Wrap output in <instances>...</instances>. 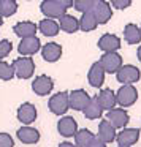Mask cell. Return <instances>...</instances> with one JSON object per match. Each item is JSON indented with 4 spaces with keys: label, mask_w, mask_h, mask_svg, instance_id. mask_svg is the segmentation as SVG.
Listing matches in <instances>:
<instances>
[{
    "label": "cell",
    "mask_w": 141,
    "mask_h": 147,
    "mask_svg": "<svg viewBox=\"0 0 141 147\" xmlns=\"http://www.w3.org/2000/svg\"><path fill=\"white\" fill-rule=\"evenodd\" d=\"M92 14L94 18L97 19L98 24H106L113 16V11H111V7H109L108 2H103V0H97L95 2V7L92 10Z\"/></svg>",
    "instance_id": "ba28073f"
},
{
    "label": "cell",
    "mask_w": 141,
    "mask_h": 147,
    "mask_svg": "<svg viewBox=\"0 0 141 147\" xmlns=\"http://www.w3.org/2000/svg\"><path fill=\"white\" fill-rule=\"evenodd\" d=\"M19 54L26 55V57H29V55L35 54L37 51L40 49V40L37 38V36H30V38H24L21 40L19 43Z\"/></svg>",
    "instance_id": "e0dca14e"
},
{
    "label": "cell",
    "mask_w": 141,
    "mask_h": 147,
    "mask_svg": "<svg viewBox=\"0 0 141 147\" xmlns=\"http://www.w3.org/2000/svg\"><path fill=\"white\" fill-rule=\"evenodd\" d=\"M18 138L24 144H37L40 141V133L32 127H22L18 130Z\"/></svg>",
    "instance_id": "ffe728a7"
},
{
    "label": "cell",
    "mask_w": 141,
    "mask_h": 147,
    "mask_svg": "<svg viewBox=\"0 0 141 147\" xmlns=\"http://www.w3.org/2000/svg\"><path fill=\"white\" fill-rule=\"evenodd\" d=\"M38 29L41 30V33L43 35H46V36H54V35H57L59 33V24L56 22L54 19H43L41 22L38 24Z\"/></svg>",
    "instance_id": "484cf974"
},
{
    "label": "cell",
    "mask_w": 141,
    "mask_h": 147,
    "mask_svg": "<svg viewBox=\"0 0 141 147\" xmlns=\"http://www.w3.org/2000/svg\"><path fill=\"white\" fill-rule=\"evenodd\" d=\"M138 100V90L133 86H122L116 93V101L121 106H130Z\"/></svg>",
    "instance_id": "8992f818"
},
{
    "label": "cell",
    "mask_w": 141,
    "mask_h": 147,
    "mask_svg": "<svg viewBox=\"0 0 141 147\" xmlns=\"http://www.w3.org/2000/svg\"><path fill=\"white\" fill-rule=\"evenodd\" d=\"M2 24H3V19H2V16H0V26H2Z\"/></svg>",
    "instance_id": "8d00e7d4"
},
{
    "label": "cell",
    "mask_w": 141,
    "mask_h": 147,
    "mask_svg": "<svg viewBox=\"0 0 141 147\" xmlns=\"http://www.w3.org/2000/svg\"><path fill=\"white\" fill-rule=\"evenodd\" d=\"M102 114H103V108L100 106L98 98L94 96V98L90 100L89 106L84 109V115H86L87 119H90V120H94V119H100V117H102Z\"/></svg>",
    "instance_id": "cb8c5ba5"
},
{
    "label": "cell",
    "mask_w": 141,
    "mask_h": 147,
    "mask_svg": "<svg viewBox=\"0 0 141 147\" xmlns=\"http://www.w3.org/2000/svg\"><path fill=\"white\" fill-rule=\"evenodd\" d=\"M140 30H141V27H140Z\"/></svg>",
    "instance_id": "74e56055"
},
{
    "label": "cell",
    "mask_w": 141,
    "mask_h": 147,
    "mask_svg": "<svg viewBox=\"0 0 141 147\" xmlns=\"http://www.w3.org/2000/svg\"><path fill=\"white\" fill-rule=\"evenodd\" d=\"M13 76H14L13 65H8L7 62L0 60V79L10 81V79H13Z\"/></svg>",
    "instance_id": "f546056e"
},
{
    "label": "cell",
    "mask_w": 141,
    "mask_h": 147,
    "mask_svg": "<svg viewBox=\"0 0 141 147\" xmlns=\"http://www.w3.org/2000/svg\"><path fill=\"white\" fill-rule=\"evenodd\" d=\"M124 38L127 43L130 45H135V43H140L141 41V30L138 26L135 24H127L124 27Z\"/></svg>",
    "instance_id": "603a6c76"
},
{
    "label": "cell",
    "mask_w": 141,
    "mask_h": 147,
    "mask_svg": "<svg viewBox=\"0 0 141 147\" xmlns=\"http://www.w3.org/2000/svg\"><path fill=\"white\" fill-rule=\"evenodd\" d=\"M87 147H106V144H105V142H102V141H100L98 138H95V139H94Z\"/></svg>",
    "instance_id": "836d02e7"
},
{
    "label": "cell",
    "mask_w": 141,
    "mask_h": 147,
    "mask_svg": "<svg viewBox=\"0 0 141 147\" xmlns=\"http://www.w3.org/2000/svg\"><path fill=\"white\" fill-rule=\"evenodd\" d=\"M13 138L8 133H0V147H13Z\"/></svg>",
    "instance_id": "1f68e13d"
},
{
    "label": "cell",
    "mask_w": 141,
    "mask_h": 147,
    "mask_svg": "<svg viewBox=\"0 0 141 147\" xmlns=\"http://www.w3.org/2000/svg\"><path fill=\"white\" fill-rule=\"evenodd\" d=\"M108 122L113 125L114 128H124L125 125L128 123V114L124 111L122 108H114L111 111H108V115H106Z\"/></svg>",
    "instance_id": "30bf717a"
},
{
    "label": "cell",
    "mask_w": 141,
    "mask_h": 147,
    "mask_svg": "<svg viewBox=\"0 0 141 147\" xmlns=\"http://www.w3.org/2000/svg\"><path fill=\"white\" fill-rule=\"evenodd\" d=\"M59 27L62 30H65L67 33H75L79 29V21L76 19L71 14H64V16L59 19Z\"/></svg>",
    "instance_id": "7402d4cb"
},
{
    "label": "cell",
    "mask_w": 141,
    "mask_h": 147,
    "mask_svg": "<svg viewBox=\"0 0 141 147\" xmlns=\"http://www.w3.org/2000/svg\"><path fill=\"white\" fill-rule=\"evenodd\" d=\"M68 100H70V108H73L75 111H84L90 103V96L86 90H73L71 93H68Z\"/></svg>",
    "instance_id": "5b68a950"
},
{
    "label": "cell",
    "mask_w": 141,
    "mask_h": 147,
    "mask_svg": "<svg viewBox=\"0 0 141 147\" xmlns=\"http://www.w3.org/2000/svg\"><path fill=\"white\" fill-rule=\"evenodd\" d=\"M140 138V130L138 128H124L122 131H119V134L116 136L119 146L122 147H132Z\"/></svg>",
    "instance_id": "9c48e42d"
},
{
    "label": "cell",
    "mask_w": 141,
    "mask_h": 147,
    "mask_svg": "<svg viewBox=\"0 0 141 147\" xmlns=\"http://www.w3.org/2000/svg\"><path fill=\"white\" fill-rule=\"evenodd\" d=\"M59 147H76V146L71 144V142H60V144H59Z\"/></svg>",
    "instance_id": "e575fe53"
},
{
    "label": "cell",
    "mask_w": 141,
    "mask_h": 147,
    "mask_svg": "<svg viewBox=\"0 0 141 147\" xmlns=\"http://www.w3.org/2000/svg\"><path fill=\"white\" fill-rule=\"evenodd\" d=\"M100 65L105 70V73H117L122 67V57L117 52H109L100 59Z\"/></svg>",
    "instance_id": "52a82bcc"
},
{
    "label": "cell",
    "mask_w": 141,
    "mask_h": 147,
    "mask_svg": "<svg viewBox=\"0 0 141 147\" xmlns=\"http://www.w3.org/2000/svg\"><path fill=\"white\" fill-rule=\"evenodd\" d=\"M13 70L19 79H29L33 76L35 63H33L32 57H19L13 62Z\"/></svg>",
    "instance_id": "7a4b0ae2"
},
{
    "label": "cell",
    "mask_w": 141,
    "mask_h": 147,
    "mask_svg": "<svg viewBox=\"0 0 141 147\" xmlns=\"http://www.w3.org/2000/svg\"><path fill=\"white\" fill-rule=\"evenodd\" d=\"M140 70L133 65H122L117 71V81L122 82L124 86H132L133 82L140 81Z\"/></svg>",
    "instance_id": "277c9868"
},
{
    "label": "cell",
    "mask_w": 141,
    "mask_h": 147,
    "mask_svg": "<svg viewBox=\"0 0 141 147\" xmlns=\"http://www.w3.org/2000/svg\"><path fill=\"white\" fill-rule=\"evenodd\" d=\"M52 87H54V82H52V79L49 76H46V74H41V76L35 78V81H33V84H32L33 92L40 96L51 93Z\"/></svg>",
    "instance_id": "8fae6325"
},
{
    "label": "cell",
    "mask_w": 141,
    "mask_h": 147,
    "mask_svg": "<svg viewBox=\"0 0 141 147\" xmlns=\"http://www.w3.org/2000/svg\"><path fill=\"white\" fill-rule=\"evenodd\" d=\"M98 48L102 49V51H105L106 54L116 52L121 48V40H119V36L113 35V33H105V35L98 40Z\"/></svg>",
    "instance_id": "4fadbf2b"
},
{
    "label": "cell",
    "mask_w": 141,
    "mask_h": 147,
    "mask_svg": "<svg viewBox=\"0 0 141 147\" xmlns=\"http://www.w3.org/2000/svg\"><path fill=\"white\" fill-rule=\"evenodd\" d=\"M136 55H138V59H140V62H141V46L138 48V52H136Z\"/></svg>",
    "instance_id": "d590c367"
},
{
    "label": "cell",
    "mask_w": 141,
    "mask_h": 147,
    "mask_svg": "<svg viewBox=\"0 0 141 147\" xmlns=\"http://www.w3.org/2000/svg\"><path fill=\"white\" fill-rule=\"evenodd\" d=\"M73 5V0H45L41 2V11L43 14L51 18H59L60 19L64 14H67V10Z\"/></svg>",
    "instance_id": "6da1fadb"
},
{
    "label": "cell",
    "mask_w": 141,
    "mask_h": 147,
    "mask_svg": "<svg viewBox=\"0 0 141 147\" xmlns=\"http://www.w3.org/2000/svg\"><path fill=\"white\" fill-rule=\"evenodd\" d=\"M97 26H98V22H97V19L94 18L92 13H84L83 16H81L79 27L84 30V32H90V30H94Z\"/></svg>",
    "instance_id": "4316f807"
},
{
    "label": "cell",
    "mask_w": 141,
    "mask_h": 147,
    "mask_svg": "<svg viewBox=\"0 0 141 147\" xmlns=\"http://www.w3.org/2000/svg\"><path fill=\"white\" fill-rule=\"evenodd\" d=\"M14 33L21 38H30V36H35L37 33V24L30 22V21H22V22H18L14 26Z\"/></svg>",
    "instance_id": "ac0fdd59"
},
{
    "label": "cell",
    "mask_w": 141,
    "mask_h": 147,
    "mask_svg": "<svg viewBox=\"0 0 141 147\" xmlns=\"http://www.w3.org/2000/svg\"><path fill=\"white\" fill-rule=\"evenodd\" d=\"M98 103L100 106H102L103 109H106V111H111V109H114L116 106V93L113 92L111 89H103L102 92L98 93Z\"/></svg>",
    "instance_id": "44dd1931"
},
{
    "label": "cell",
    "mask_w": 141,
    "mask_h": 147,
    "mask_svg": "<svg viewBox=\"0 0 141 147\" xmlns=\"http://www.w3.org/2000/svg\"><path fill=\"white\" fill-rule=\"evenodd\" d=\"M57 130H59V133H60L62 136L71 138V136H75V134L78 133V123H76V120H75L73 117L65 115V117H62L60 120H59Z\"/></svg>",
    "instance_id": "7c38bea8"
},
{
    "label": "cell",
    "mask_w": 141,
    "mask_h": 147,
    "mask_svg": "<svg viewBox=\"0 0 141 147\" xmlns=\"http://www.w3.org/2000/svg\"><path fill=\"white\" fill-rule=\"evenodd\" d=\"M11 48H13V46H11L10 40H2V41H0V60H2V59H5L8 54H10Z\"/></svg>",
    "instance_id": "4dcf8cb0"
},
{
    "label": "cell",
    "mask_w": 141,
    "mask_h": 147,
    "mask_svg": "<svg viewBox=\"0 0 141 147\" xmlns=\"http://www.w3.org/2000/svg\"><path fill=\"white\" fill-rule=\"evenodd\" d=\"M41 54L46 62H57L62 55V46L59 43H48L41 49Z\"/></svg>",
    "instance_id": "d6986e66"
},
{
    "label": "cell",
    "mask_w": 141,
    "mask_h": 147,
    "mask_svg": "<svg viewBox=\"0 0 141 147\" xmlns=\"http://www.w3.org/2000/svg\"><path fill=\"white\" fill-rule=\"evenodd\" d=\"M95 2L97 0H75L73 2V7L76 8L78 11L81 13H92L94 7H95Z\"/></svg>",
    "instance_id": "f1b7e54d"
},
{
    "label": "cell",
    "mask_w": 141,
    "mask_h": 147,
    "mask_svg": "<svg viewBox=\"0 0 141 147\" xmlns=\"http://www.w3.org/2000/svg\"><path fill=\"white\" fill-rule=\"evenodd\" d=\"M48 106H49V109H51V112H54V114H57V115L65 114V112L68 111V108H70L68 92H59V93H56V95H52L51 98H49Z\"/></svg>",
    "instance_id": "3957f363"
},
{
    "label": "cell",
    "mask_w": 141,
    "mask_h": 147,
    "mask_svg": "<svg viewBox=\"0 0 141 147\" xmlns=\"http://www.w3.org/2000/svg\"><path fill=\"white\" fill-rule=\"evenodd\" d=\"M119 147H122V146H119Z\"/></svg>",
    "instance_id": "f35d334b"
},
{
    "label": "cell",
    "mask_w": 141,
    "mask_h": 147,
    "mask_svg": "<svg viewBox=\"0 0 141 147\" xmlns=\"http://www.w3.org/2000/svg\"><path fill=\"white\" fill-rule=\"evenodd\" d=\"M18 10V2L14 0H0V16L7 18L14 14Z\"/></svg>",
    "instance_id": "83f0119b"
},
{
    "label": "cell",
    "mask_w": 141,
    "mask_h": 147,
    "mask_svg": "<svg viewBox=\"0 0 141 147\" xmlns=\"http://www.w3.org/2000/svg\"><path fill=\"white\" fill-rule=\"evenodd\" d=\"M87 79H89V84L92 87H100L103 84V81H105V70L102 68L100 62H95V63L90 67Z\"/></svg>",
    "instance_id": "2e32d148"
},
{
    "label": "cell",
    "mask_w": 141,
    "mask_h": 147,
    "mask_svg": "<svg viewBox=\"0 0 141 147\" xmlns=\"http://www.w3.org/2000/svg\"><path fill=\"white\" fill-rule=\"evenodd\" d=\"M18 119L26 125L32 123V122L37 119L35 106H33L32 103H24V105H21L19 109H18Z\"/></svg>",
    "instance_id": "9a60e30c"
},
{
    "label": "cell",
    "mask_w": 141,
    "mask_h": 147,
    "mask_svg": "<svg viewBox=\"0 0 141 147\" xmlns=\"http://www.w3.org/2000/svg\"><path fill=\"white\" fill-rule=\"evenodd\" d=\"M95 138L97 136L92 131H89L87 128H83L75 134V144H76V147H87Z\"/></svg>",
    "instance_id": "d4e9b609"
},
{
    "label": "cell",
    "mask_w": 141,
    "mask_h": 147,
    "mask_svg": "<svg viewBox=\"0 0 141 147\" xmlns=\"http://www.w3.org/2000/svg\"><path fill=\"white\" fill-rule=\"evenodd\" d=\"M130 3H132L130 0H113L111 2V5H114V7L119 8V10H121V8H127Z\"/></svg>",
    "instance_id": "d6a6232c"
},
{
    "label": "cell",
    "mask_w": 141,
    "mask_h": 147,
    "mask_svg": "<svg viewBox=\"0 0 141 147\" xmlns=\"http://www.w3.org/2000/svg\"><path fill=\"white\" fill-rule=\"evenodd\" d=\"M116 128L109 123L108 120H102L98 125V139L102 142L108 144V142H113L116 139Z\"/></svg>",
    "instance_id": "5bb4252c"
}]
</instances>
